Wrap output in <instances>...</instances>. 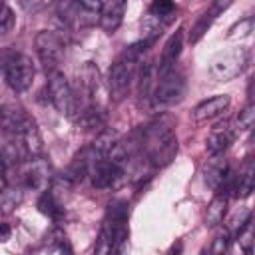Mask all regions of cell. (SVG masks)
Returning <instances> with one entry per match:
<instances>
[{"label":"cell","instance_id":"obj_26","mask_svg":"<svg viewBox=\"0 0 255 255\" xmlns=\"http://www.w3.org/2000/svg\"><path fill=\"white\" fill-rule=\"evenodd\" d=\"M227 251H229V233L223 231L215 237V241L209 249V255H227Z\"/></svg>","mask_w":255,"mask_h":255},{"label":"cell","instance_id":"obj_29","mask_svg":"<svg viewBox=\"0 0 255 255\" xmlns=\"http://www.w3.org/2000/svg\"><path fill=\"white\" fill-rule=\"evenodd\" d=\"M181 251H183V243H181V241H177V243H173V245H171V249H169V253H167V255H181Z\"/></svg>","mask_w":255,"mask_h":255},{"label":"cell","instance_id":"obj_17","mask_svg":"<svg viewBox=\"0 0 255 255\" xmlns=\"http://www.w3.org/2000/svg\"><path fill=\"white\" fill-rule=\"evenodd\" d=\"M225 8H227V2H213V4L199 16V20L195 22V26L191 28L189 40H191V42H197V40L207 32V28L213 24V20L221 14V10H225Z\"/></svg>","mask_w":255,"mask_h":255},{"label":"cell","instance_id":"obj_16","mask_svg":"<svg viewBox=\"0 0 255 255\" xmlns=\"http://www.w3.org/2000/svg\"><path fill=\"white\" fill-rule=\"evenodd\" d=\"M181 48H183V30L179 28L177 32H173L169 36V40L163 46V52H161V58H159V74L175 66V62L181 54Z\"/></svg>","mask_w":255,"mask_h":255},{"label":"cell","instance_id":"obj_21","mask_svg":"<svg viewBox=\"0 0 255 255\" xmlns=\"http://www.w3.org/2000/svg\"><path fill=\"white\" fill-rule=\"evenodd\" d=\"M38 207H40V211H42L44 215H48V217H52V219H56V221L62 217V211H64L62 203L56 199V193L50 191V189H46V191L42 193V197H40V201H38Z\"/></svg>","mask_w":255,"mask_h":255},{"label":"cell","instance_id":"obj_11","mask_svg":"<svg viewBox=\"0 0 255 255\" xmlns=\"http://www.w3.org/2000/svg\"><path fill=\"white\" fill-rule=\"evenodd\" d=\"M92 177V185L98 187V189H106V187H112L118 177L122 175V169L118 165H114L108 157H102V159H96L90 167V173Z\"/></svg>","mask_w":255,"mask_h":255},{"label":"cell","instance_id":"obj_25","mask_svg":"<svg viewBox=\"0 0 255 255\" xmlns=\"http://www.w3.org/2000/svg\"><path fill=\"white\" fill-rule=\"evenodd\" d=\"M253 122H255V106L249 102V104L239 112V116H237V126H239V129L249 131V129L253 128Z\"/></svg>","mask_w":255,"mask_h":255},{"label":"cell","instance_id":"obj_20","mask_svg":"<svg viewBox=\"0 0 255 255\" xmlns=\"http://www.w3.org/2000/svg\"><path fill=\"white\" fill-rule=\"evenodd\" d=\"M94 255H114V229H112V223L108 219L104 221V225L100 229Z\"/></svg>","mask_w":255,"mask_h":255},{"label":"cell","instance_id":"obj_12","mask_svg":"<svg viewBox=\"0 0 255 255\" xmlns=\"http://www.w3.org/2000/svg\"><path fill=\"white\" fill-rule=\"evenodd\" d=\"M229 104H231V98H229L227 94L213 96V98L203 100L201 104H197V106L193 108V112H191V118H193L195 122H199V124H201V122H209V120L221 116V114L229 108Z\"/></svg>","mask_w":255,"mask_h":255},{"label":"cell","instance_id":"obj_1","mask_svg":"<svg viewBox=\"0 0 255 255\" xmlns=\"http://www.w3.org/2000/svg\"><path fill=\"white\" fill-rule=\"evenodd\" d=\"M0 129L16 141V147L26 159L40 155L42 137L36 120L18 104H4L0 108Z\"/></svg>","mask_w":255,"mask_h":255},{"label":"cell","instance_id":"obj_9","mask_svg":"<svg viewBox=\"0 0 255 255\" xmlns=\"http://www.w3.org/2000/svg\"><path fill=\"white\" fill-rule=\"evenodd\" d=\"M16 173H18V179L24 183V187H30V189H38V191H46L50 179H52V171H50V163L36 155V157H30L22 163H18L16 167Z\"/></svg>","mask_w":255,"mask_h":255},{"label":"cell","instance_id":"obj_4","mask_svg":"<svg viewBox=\"0 0 255 255\" xmlns=\"http://www.w3.org/2000/svg\"><path fill=\"white\" fill-rule=\"evenodd\" d=\"M0 70L4 74L6 84L14 92H26L32 86L36 74L32 58L12 48L0 52Z\"/></svg>","mask_w":255,"mask_h":255},{"label":"cell","instance_id":"obj_3","mask_svg":"<svg viewBox=\"0 0 255 255\" xmlns=\"http://www.w3.org/2000/svg\"><path fill=\"white\" fill-rule=\"evenodd\" d=\"M153 44L149 40H143V42H137L129 48H126L118 60L112 64L110 68V74H108V88H110V96L114 102H122L129 88H131V82L135 78V68H137V62L141 58V54L147 50V46Z\"/></svg>","mask_w":255,"mask_h":255},{"label":"cell","instance_id":"obj_19","mask_svg":"<svg viewBox=\"0 0 255 255\" xmlns=\"http://www.w3.org/2000/svg\"><path fill=\"white\" fill-rule=\"evenodd\" d=\"M225 211H227V197L215 193V197L211 199V203L205 209V223L211 225V227L219 225L223 221V217H225Z\"/></svg>","mask_w":255,"mask_h":255},{"label":"cell","instance_id":"obj_15","mask_svg":"<svg viewBox=\"0 0 255 255\" xmlns=\"http://www.w3.org/2000/svg\"><path fill=\"white\" fill-rule=\"evenodd\" d=\"M78 126L84 131H104L106 128V114L98 104H88L78 112Z\"/></svg>","mask_w":255,"mask_h":255},{"label":"cell","instance_id":"obj_28","mask_svg":"<svg viewBox=\"0 0 255 255\" xmlns=\"http://www.w3.org/2000/svg\"><path fill=\"white\" fill-rule=\"evenodd\" d=\"M12 237V227L8 223H0V243H6Z\"/></svg>","mask_w":255,"mask_h":255},{"label":"cell","instance_id":"obj_30","mask_svg":"<svg viewBox=\"0 0 255 255\" xmlns=\"http://www.w3.org/2000/svg\"><path fill=\"white\" fill-rule=\"evenodd\" d=\"M60 255H72V249H70V243L68 241H62L60 243Z\"/></svg>","mask_w":255,"mask_h":255},{"label":"cell","instance_id":"obj_5","mask_svg":"<svg viewBox=\"0 0 255 255\" xmlns=\"http://www.w3.org/2000/svg\"><path fill=\"white\" fill-rule=\"evenodd\" d=\"M48 94L50 100L54 104V108L66 116V118H76L80 112V100L72 88V84L68 82L66 74L60 70L48 72Z\"/></svg>","mask_w":255,"mask_h":255},{"label":"cell","instance_id":"obj_7","mask_svg":"<svg viewBox=\"0 0 255 255\" xmlns=\"http://www.w3.org/2000/svg\"><path fill=\"white\" fill-rule=\"evenodd\" d=\"M34 46H36V54H38V60L44 66V70L46 72L58 70V66L64 58V40H62V36L52 32V30H42V32H38V36L34 40Z\"/></svg>","mask_w":255,"mask_h":255},{"label":"cell","instance_id":"obj_14","mask_svg":"<svg viewBox=\"0 0 255 255\" xmlns=\"http://www.w3.org/2000/svg\"><path fill=\"white\" fill-rule=\"evenodd\" d=\"M126 2L122 0H112V2H102V10H100V18H98V24L100 28L106 32V34H114L120 24H122V18H124V12H126Z\"/></svg>","mask_w":255,"mask_h":255},{"label":"cell","instance_id":"obj_6","mask_svg":"<svg viewBox=\"0 0 255 255\" xmlns=\"http://www.w3.org/2000/svg\"><path fill=\"white\" fill-rule=\"evenodd\" d=\"M183 94H185V76L175 66L159 74V80L151 92L153 102L157 106H173L183 98Z\"/></svg>","mask_w":255,"mask_h":255},{"label":"cell","instance_id":"obj_22","mask_svg":"<svg viewBox=\"0 0 255 255\" xmlns=\"http://www.w3.org/2000/svg\"><path fill=\"white\" fill-rule=\"evenodd\" d=\"M151 86H153V64L143 62L139 68V80H137V96L141 100H149L151 96Z\"/></svg>","mask_w":255,"mask_h":255},{"label":"cell","instance_id":"obj_23","mask_svg":"<svg viewBox=\"0 0 255 255\" xmlns=\"http://www.w3.org/2000/svg\"><path fill=\"white\" fill-rule=\"evenodd\" d=\"M22 197H24V193L20 187H12V185L2 187L0 189V209L6 213L12 211L14 207H18L22 203Z\"/></svg>","mask_w":255,"mask_h":255},{"label":"cell","instance_id":"obj_18","mask_svg":"<svg viewBox=\"0 0 255 255\" xmlns=\"http://www.w3.org/2000/svg\"><path fill=\"white\" fill-rule=\"evenodd\" d=\"M253 175H255V169L251 159H247L241 165L239 173H233V193L237 197H247L253 191Z\"/></svg>","mask_w":255,"mask_h":255},{"label":"cell","instance_id":"obj_8","mask_svg":"<svg viewBox=\"0 0 255 255\" xmlns=\"http://www.w3.org/2000/svg\"><path fill=\"white\" fill-rule=\"evenodd\" d=\"M247 64V50L245 48H235V50H227L221 52L219 56H215L211 60L209 66V74L217 80V82H227L237 78Z\"/></svg>","mask_w":255,"mask_h":255},{"label":"cell","instance_id":"obj_10","mask_svg":"<svg viewBox=\"0 0 255 255\" xmlns=\"http://www.w3.org/2000/svg\"><path fill=\"white\" fill-rule=\"evenodd\" d=\"M235 135H237V129L233 128V124L229 120H223V122H217L209 135H207V153L209 155H221L225 149H229V145L235 141Z\"/></svg>","mask_w":255,"mask_h":255},{"label":"cell","instance_id":"obj_27","mask_svg":"<svg viewBox=\"0 0 255 255\" xmlns=\"http://www.w3.org/2000/svg\"><path fill=\"white\" fill-rule=\"evenodd\" d=\"M251 30H253V20H251V18H245V20H241L239 24H235V26L231 28L229 38H235V36L245 38V36H249V32H251Z\"/></svg>","mask_w":255,"mask_h":255},{"label":"cell","instance_id":"obj_24","mask_svg":"<svg viewBox=\"0 0 255 255\" xmlns=\"http://www.w3.org/2000/svg\"><path fill=\"white\" fill-rule=\"evenodd\" d=\"M16 24V16L12 8L4 2H0V34H8Z\"/></svg>","mask_w":255,"mask_h":255},{"label":"cell","instance_id":"obj_2","mask_svg":"<svg viewBox=\"0 0 255 255\" xmlns=\"http://www.w3.org/2000/svg\"><path fill=\"white\" fill-rule=\"evenodd\" d=\"M141 147L153 167H165L173 161L177 153V137L173 131V122L169 118H159L141 131Z\"/></svg>","mask_w":255,"mask_h":255},{"label":"cell","instance_id":"obj_13","mask_svg":"<svg viewBox=\"0 0 255 255\" xmlns=\"http://www.w3.org/2000/svg\"><path fill=\"white\" fill-rule=\"evenodd\" d=\"M96 159H102V157H98L90 147H84V149L78 151V153L74 155V159L70 161V165H68V169H66V173H64V179L70 181V183H80V181L90 173V167H92V163H94Z\"/></svg>","mask_w":255,"mask_h":255}]
</instances>
